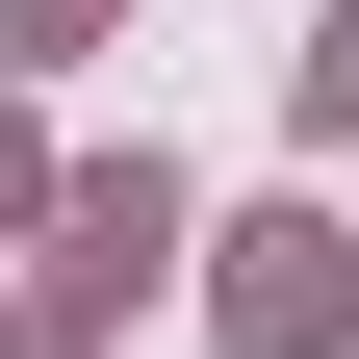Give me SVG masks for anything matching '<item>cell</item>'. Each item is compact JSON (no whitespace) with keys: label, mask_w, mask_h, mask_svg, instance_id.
<instances>
[{"label":"cell","mask_w":359,"mask_h":359,"mask_svg":"<svg viewBox=\"0 0 359 359\" xmlns=\"http://www.w3.org/2000/svg\"><path fill=\"white\" fill-rule=\"evenodd\" d=\"M334 334V231H257V283H231V359H308Z\"/></svg>","instance_id":"obj_1"},{"label":"cell","mask_w":359,"mask_h":359,"mask_svg":"<svg viewBox=\"0 0 359 359\" xmlns=\"http://www.w3.org/2000/svg\"><path fill=\"white\" fill-rule=\"evenodd\" d=\"M308 128H359V0H334V26H308Z\"/></svg>","instance_id":"obj_2"},{"label":"cell","mask_w":359,"mask_h":359,"mask_svg":"<svg viewBox=\"0 0 359 359\" xmlns=\"http://www.w3.org/2000/svg\"><path fill=\"white\" fill-rule=\"evenodd\" d=\"M77 26H103V0H26V52H77Z\"/></svg>","instance_id":"obj_3"}]
</instances>
